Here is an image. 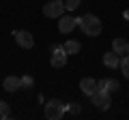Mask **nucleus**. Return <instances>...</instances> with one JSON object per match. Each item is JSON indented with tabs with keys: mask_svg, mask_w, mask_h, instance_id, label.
<instances>
[{
	"mask_svg": "<svg viewBox=\"0 0 129 120\" xmlns=\"http://www.w3.org/2000/svg\"><path fill=\"white\" fill-rule=\"evenodd\" d=\"M78 26L82 28V32L86 34V37H99L103 30L101 26V19H97L95 15H82V17H78Z\"/></svg>",
	"mask_w": 129,
	"mask_h": 120,
	"instance_id": "f257e3e1",
	"label": "nucleus"
},
{
	"mask_svg": "<svg viewBox=\"0 0 129 120\" xmlns=\"http://www.w3.org/2000/svg\"><path fill=\"white\" fill-rule=\"evenodd\" d=\"M64 109H67V105H64L62 101L50 99V101L45 103V118L47 120H60L64 116Z\"/></svg>",
	"mask_w": 129,
	"mask_h": 120,
	"instance_id": "f03ea898",
	"label": "nucleus"
},
{
	"mask_svg": "<svg viewBox=\"0 0 129 120\" xmlns=\"http://www.w3.org/2000/svg\"><path fill=\"white\" fill-rule=\"evenodd\" d=\"M90 101H92V105H95L97 109H101V111L110 109V105H112L110 92H103V90H95V92L90 94Z\"/></svg>",
	"mask_w": 129,
	"mask_h": 120,
	"instance_id": "7ed1b4c3",
	"label": "nucleus"
},
{
	"mask_svg": "<svg viewBox=\"0 0 129 120\" xmlns=\"http://www.w3.org/2000/svg\"><path fill=\"white\" fill-rule=\"evenodd\" d=\"M67 58H69V54L64 51V47H62V45H58V47H54V49H52L50 65L54 67V69H62V67L67 65Z\"/></svg>",
	"mask_w": 129,
	"mask_h": 120,
	"instance_id": "20e7f679",
	"label": "nucleus"
},
{
	"mask_svg": "<svg viewBox=\"0 0 129 120\" xmlns=\"http://www.w3.org/2000/svg\"><path fill=\"white\" fill-rule=\"evenodd\" d=\"M62 13H64V2L62 0H50L43 7V15L45 17H60Z\"/></svg>",
	"mask_w": 129,
	"mask_h": 120,
	"instance_id": "39448f33",
	"label": "nucleus"
},
{
	"mask_svg": "<svg viewBox=\"0 0 129 120\" xmlns=\"http://www.w3.org/2000/svg\"><path fill=\"white\" fill-rule=\"evenodd\" d=\"M78 26V17H73V15H60L58 17V30L62 34H69L71 30H73V28Z\"/></svg>",
	"mask_w": 129,
	"mask_h": 120,
	"instance_id": "423d86ee",
	"label": "nucleus"
},
{
	"mask_svg": "<svg viewBox=\"0 0 129 120\" xmlns=\"http://www.w3.org/2000/svg\"><path fill=\"white\" fill-rule=\"evenodd\" d=\"M13 37H15V41H17V45L24 47V49H30V47L35 45V37H32L28 30H15Z\"/></svg>",
	"mask_w": 129,
	"mask_h": 120,
	"instance_id": "0eeeda50",
	"label": "nucleus"
},
{
	"mask_svg": "<svg viewBox=\"0 0 129 120\" xmlns=\"http://www.w3.org/2000/svg\"><path fill=\"white\" fill-rule=\"evenodd\" d=\"M2 88H5L7 92H15V90H19V88H22V77H15V75H9V77H5V82H2Z\"/></svg>",
	"mask_w": 129,
	"mask_h": 120,
	"instance_id": "6e6552de",
	"label": "nucleus"
},
{
	"mask_svg": "<svg viewBox=\"0 0 129 120\" xmlns=\"http://www.w3.org/2000/svg\"><path fill=\"white\" fill-rule=\"evenodd\" d=\"M112 51H116L118 56H125V54H129V43L125 41V39H114L112 41Z\"/></svg>",
	"mask_w": 129,
	"mask_h": 120,
	"instance_id": "1a4fd4ad",
	"label": "nucleus"
},
{
	"mask_svg": "<svg viewBox=\"0 0 129 120\" xmlns=\"http://www.w3.org/2000/svg\"><path fill=\"white\" fill-rule=\"evenodd\" d=\"M103 65H106L108 69H116V67H120V56L116 54V51L103 54Z\"/></svg>",
	"mask_w": 129,
	"mask_h": 120,
	"instance_id": "9d476101",
	"label": "nucleus"
},
{
	"mask_svg": "<svg viewBox=\"0 0 129 120\" xmlns=\"http://www.w3.org/2000/svg\"><path fill=\"white\" fill-rule=\"evenodd\" d=\"M80 90H82L84 94H88V97H90V94L97 90V82H95L92 77H84L82 82H80Z\"/></svg>",
	"mask_w": 129,
	"mask_h": 120,
	"instance_id": "9b49d317",
	"label": "nucleus"
},
{
	"mask_svg": "<svg viewBox=\"0 0 129 120\" xmlns=\"http://www.w3.org/2000/svg\"><path fill=\"white\" fill-rule=\"evenodd\" d=\"M64 51H67V54H80V43L78 41H75V39H71V41H67V43H64Z\"/></svg>",
	"mask_w": 129,
	"mask_h": 120,
	"instance_id": "f8f14e48",
	"label": "nucleus"
},
{
	"mask_svg": "<svg viewBox=\"0 0 129 120\" xmlns=\"http://www.w3.org/2000/svg\"><path fill=\"white\" fill-rule=\"evenodd\" d=\"M11 118V105L7 101H0V120H9Z\"/></svg>",
	"mask_w": 129,
	"mask_h": 120,
	"instance_id": "ddd939ff",
	"label": "nucleus"
},
{
	"mask_svg": "<svg viewBox=\"0 0 129 120\" xmlns=\"http://www.w3.org/2000/svg\"><path fill=\"white\" fill-rule=\"evenodd\" d=\"M118 82H116V79H110V77H106V86H103V92H116V90H118Z\"/></svg>",
	"mask_w": 129,
	"mask_h": 120,
	"instance_id": "4468645a",
	"label": "nucleus"
},
{
	"mask_svg": "<svg viewBox=\"0 0 129 120\" xmlns=\"http://www.w3.org/2000/svg\"><path fill=\"white\" fill-rule=\"evenodd\" d=\"M120 71H123L125 77H129V54L120 56Z\"/></svg>",
	"mask_w": 129,
	"mask_h": 120,
	"instance_id": "2eb2a0df",
	"label": "nucleus"
},
{
	"mask_svg": "<svg viewBox=\"0 0 129 120\" xmlns=\"http://www.w3.org/2000/svg\"><path fill=\"white\" fill-rule=\"evenodd\" d=\"M80 2L82 0H64V9H69V11H75L80 7Z\"/></svg>",
	"mask_w": 129,
	"mask_h": 120,
	"instance_id": "dca6fc26",
	"label": "nucleus"
},
{
	"mask_svg": "<svg viewBox=\"0 0 129 120\" xmlns=\"http://www.w3.org/2000/svg\"><path fill=\"white\" fill-rule=\"evenodd\" d=\"M67 109H69V114L78 116L80 111H82V105H80V103H69V107H67Z\"/></svg>",
	"mask_w": 129,
	"mask_h": 120,
	"instance_id": "f3484780",
	"label": "nucleus"
},
{
	"mask_svg": "<svg viewBox=\"0 0 129 120\" xmlns=\"http://www.w3.org/2000/svg\"><path fill=\"white\" fill-rule=\"evenodd\" d=\"M32 84H35V79L30 75H24L22 77V88H32Z\"/></svg>",
	"mask_w": 129,
	"mask_h": 120,
	"instance_id": "a211bd4d",
	"label": "nucleus"
},
{
	"mask_svg": "<svg viewBox=\"0 0 129 120\" xmlns=\"http://www.w3.org/2000/svg\"><path fill=\"white\" fill-rule=\"evenodd\" d=\"M103 86H106V77H103V79H99V82H97V90H103Z\"/></svg>",
	"mask_w": 129,
	"mask_h": 120,
	"instance_id": "6ab92c4d",
	"label": "nucleus"
},
{
	"mask_svg": "<svg viewBox=\"0 0 129 120\" xmlns=\"http://www.w3.org/2000/svg\"><path fill=\"white\" fill-rule=\"evenodd\" d=\"M123 15H125V19H129V11H125V13H123Z\"/></svg>",
	"mask_w": 129,
	"mask_h": 120,
	"instance_id": "aec40b11",
	"label": "nucleus"
}]
</instances>
